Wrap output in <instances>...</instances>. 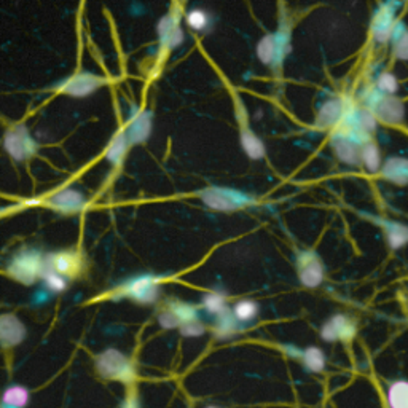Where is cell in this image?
Segmentation results:
<instances>
[{"label": "cell", "mask_w": 408, "mask_h": 408, "mask_svg": "<svg viewBox=\"0 0 408 408\" xmlns=\"http://www.w3.org/2000/svg\"><path fill=\"white\" fill-rule=\"evenodd\" d=\"M227 86L233 102V108H235V118L239 127V138H241L243 150L246 152V155L250 160L265 158V144L262 142V139L252 131V128H250L247 108L244 106L243 97L239 96V92L233 88L230 83H227Z\"/></svg>", "instance_id": "1"}, {"label": "cell", "mask_w": 408, "mask_h": 408, "mask_svg": "<svg viewBox=\"0 0 408 408\" xmlns=\"http://www.w3.org/2000/svg\"><path fill=\"white\" fill-rule=\"evenodd\" d=\"M96 368L102 378L131 383L136 378L133 362L117 350H107L96 357Z\"/></svg>", "instance_id": "2"}, {"label": "cell", "mask_w": 408, "mask_h": 408, "mask_svg": "<svg viewBox=\"0 0 408 408\" xmlns=\"http://www.w3.org/2000/svg\"><path fill=\"white\" fill-rule=\"evenodd\" d=\"M43 263H45V257L39 250L27 249L15 255L7 271L10 276H13L16 281L23 282V284H34L40 277Z\"/></svg>", "instance_id": "3"}, {"label": "cell", "mask_w": 408, "mask_h": 408, "mask_svg": "<svg viewBox=\"0 0 408 408\" xmlns=\"http://www.w3.org/2000/svg\"><path fill=\"white\" fill-rule=\"evenodd\" d=\"M203 203L208 208L214 211H225L231 212L254 203V198L249 195H244L241 192L231 188H222V187H209L199 193Z\"/></svg>", "instance_id": "4"}, {"label": "cell", "mask_w": 408, "mask_h": 408, "mask_svg": "<svg viewBox=\"0 0 408 408\" xmlns=\"http://www.w3.org/2000/svg\"><path fill=\"white\" fill-rule=\"evenodd\" d=\"M160 293V277L152 275H142L129 279L127 284L120 286L115 298H131L138 303H154Z\"/></svg>", "instance_id": "5"}, {"label": "cell", "mask_w": 408, "mask_h": 408, "mask_svg": "<svg viewBox=\"0 0 408 408\" xmlns=\"http://www.w3.org/2000/svg\"><path fill=\"white\" fill-rule=\"evenodd\" d=\"M367 108L373 113L377 122H383L384 124H399L404 120V104L394 96L382 95L375 90L367 97Z\"/></svg>", "instance_id": "6"}, {"label": "cell", "mask_w": 408, "mask_h": 408, "mask_svg": "<svg viewBox=\"0 0 408 408\" xmlns=\"http://www.w3.org/2000/svg\"><path fill=\"white\" fill-rule=\"evenodd\" d=\"M3 149L15 161L29 160L35 155L37 142L24 124L10 128L3 136Z\"/></svg>", "instance_id": "7"}, {"label": "cell", "mask_w": 408, "mask_h": 408, "mask_svg": "<svg viewBox=\"0 0 408 408\" xmlns=\"http://www.w3.org/2000/svg\"><path fill=\"white\" fill-rule=\"evenodd\" d=\"M182 19V10L179 7H174L170 13H166L160 19L158 27V39H160V53L168 54L172 50H176L179 45L183 42V31L181 27Z\"/></svg>", "instance_id": "8"}, {"label": "cell", "mask_w": 408, "mask_h": 408, "mask_svg": "<svg viewBox=\"0 0 408 408\" xmlns=\"http://www.w3.org/2000/svg\"><path fill=\"white\" fill-rule=\"evenodd\" d=\"M397 7H399V2L388 0V2L380 5L375 12L372 23H370V34L377 43H388L393 37L395 26L399 23L395 18Z\"/></svg>", "instance_id": "9"}, {"label": "cell", "mask_w": 408, "mask_h": 408, "mask_svg": "<svg viewBox=\"0 0 408 408\" xmlns=\"http://www.w3.org/2000/svg\"><path fill=\"white\" fill-rule=\"evenodd\" d=\"M104 83L106 80L97 77L95 74L80 72L72 75V77L67 79L64 83L59 85L58 90L74 97H86L91 96L92 92H96Z\"/></svg>", "instance_id": "10"}, {"label": "cell", "mask_w": 408, "mask_h": 408, "mask_svg": "<svg viewBox=\"0 0 408 408\" xmlns=\"http://www.w3.org/2000/svg\"><path fill=\"white\" fill-rule=\"evenodd\" d=\"M298 277L307 287H318L324 281V265L314 252H303L298 257Z\"/></svg>", "instance_id": "11"}, {"label": "cell", "mask_w": 408, "mask_h": 408, "mask_svg": "<svg viewBox=\"0 0 408 408\" xmlns=\"http://www.w3.org/2000/svg\"><path fill=\"white\" fill-rule=\"evenodd\" d=\"M150 133H152V113L134 107L131 115H129L128 127L124 128V134H127L129 145L145 142V140L150 138Z\"/></svg>", "instance_id": "12"}, {"label": "cell", "mask_w": 408, "mask_h": 408, "mask_svg": "<svg viewBox=\"0 0 408 408\" xmlns=\"http://www.w3.org/2000/svg\"><path fill=\"white\" fill-rule=\"evenodd\" d=\"M356 323L345 314H336L323 325L320 335L325 341H350L356 335Z\"/></svg>", "instance_id": "13"}, {"label": "cell", "mask_w": 408, "mask_h": 408, "mask_svg": "<svg viewBox=\"0 0 408 408\" xmlns=\"http://www.w3.org/2000/svg\"><path fill=\"white\" fill-rule=\"evenodd\" d=\"M47 206L63 214H74L83 209L85 197L75 188H63L47 199Z\"/></svg>", "instance_id": "14"}, {"label": "cell", "mask_w": 408, "mask_h": 408, "mask_svg": "<svg viewBox=\"0 0 408 408\" xmlns=\"http://www.w3.org/2000/svg\"><path fill=\"white\" fill-rule=\"evenodd\" d=\"M47 262L64 277L79 276L81 271V266H83V260H81L80 254L75 252V250H66V252L48 255Z\"/></svg>", "instance_id": "15"}, {"label": "cell", "mask_w": 408, "mask_h": 408, "mask_svg": "<svg viewBox=\"0 0 408 408\" xmlns=\"http://www.w3.org/2000/svg\"><path fill=\"white\" fill-rule=\"evenodd\" d=\"M26 336V329L21 320L13 314L0 316V345L12 348L19 345Z\"/></svg>", "instance_id": "16"}, {"label": "cell", "mask_w": 408, "mask_h": 408, "mask_svg": "<svg viewBox=\"0 0 408 408\" xmlns=\"http://www.w3.org/2000/svg\"><path fill=\"white\" fill-rule=\"evenodd\" d=\"M332 149H334L336 158L346 163V165L357 166L361 163V145L354 140L341 134L332 136Z\"/></svg>", "instance_id": "17"}, {"label": "cell", "mask_w": 408, "mask_h": 408, "mask_svg": "<svg viewBox=\"0 0 408 408\" xmlns=\"http://www.w3.org/2000/svg\"><path fill=\"white\" fill-rule=\"evenodd\" d=\"M382 177L384 181L393 182L395 185L408 183V160L407 158H389L382 168Z\"/></svg>", "instance_id": "18"}, {"label": "cell", "mask_w": 408, "mask_h": 408, "mask_svg": "<svg viewBox=\"0 0 408 408\" xmlns=\"http://www.w3.org/2000/svg\"><path fill=\"white\" fill-rule=\"evenodd\" d=\"M128 147H129V142H128V138H127V134H124V129H123V131H120L113 136L111 144H108L107 150H106V160L111 163V165L118 166L120 163L123 161L124 155H127Z\"/></svg>", "instance_id": "19"}, {"label": "cell", "mask_w": 408, "mask_h": 408, "mask_svg": "<svg viewBox=\"0 0 408 408\" xmlns=\"http://www.w3.org/2000/svg\"><path fill=\"white\" fill-rule=\"evenodd\" d=\"M343 107H345V102L341 101H330L327 106L320 108L316 127L318 128H335L336 123L340 122L343 115Z\"/></svg>", "instance_id": "20"}, {"label": "cell", "mask_w": 408, "mask_h": 408, "mask_svg": "<svg viewBox=\"0 0 408 408\" xmlns=\"http://www.w3.org/2000/svg\"><path fill=\"white\" fill-rule=\"evenodd\" d=\"M393 42V61H408V27L397 23L391 37Z\"/></svg>", "instance_id": "21"}, {"label": "cell", "mask_w": 408, "mask_h": 408, "mask_svg": "<svg viewBox=\"0 0 408 408\" xmlns=\"http://www.w3.org/2000/svg\"><path fill=\"white\" fill-rule=\"evenodd\" d=\"M40 279L43 281V284H45L47 289L50 291L51 293L63 292V291H66V287H67V277L59 275L58 271L47 262V257H45V263H43V268H42V273H40Z\"/></svg>", "instance_id": "22"}, {"label": "cell", "mask_w": 408, "mask_h": 408, "mask_svg": "<svg viewBox=\"0 0 408 408\" xmlns=\"http://www.w3.org/2000/svg\"><path fill=\"white\" fill-rule=\"evenodd\" d=\"M361 163L368 172H378L382 168V155L373 139H368L361 145Z\"/></svg>", "instance_id": "23"}, {"label": "cell", "mask_w": 408, "mask_h": 408, "mask_svg": "<svg viewBox=\"0 0 408 408\" xmlns=\"http://www.w3.org/2000/svg\"><path fill=\"white\" fill-rule=\"evenodd\" d=\"M29 404V391L24 386L12 384L3 391L2 405L13 408H24Z\"/></svg>", "instance_id": "24"}, {"label": "cell", "mask_w": 408, "mask_h": 408, "mask_svg": "<svg viewBox=\"0 0 408 408\" xmlns=\"http://www.w3.org/2000/svg\"><path fill=\"white\" fill-rule=\"evenodd\" d=\"M389 408H408V382H395L386 393Z\"/></svg>", "instance_id": "25"}, {"label": "cell", "mask_w": 408, "mask_h": 408, "mask_svg": "<svg viewBox=\"0 0 408 408\" xmlns=\"http://www.w3.org/2000/svg\"><path fill=\"white\" fill-rule=\"evenodd\" d=\"M383 225L391 247L399 249L405 246L408 243V227L399 224V222H384Z\"/></svg>", "instance_id": "26"}, {"label": "cell", "mask_w": 408, "mask_h": 408, "mask_svg": "<svg viewBox=\"0 0 408 408\" xmlns=\"http://www.w3.org/2000/svg\"><path fill=\"white\" fill-rule=\"evenodd\" d=\"M302 361L304 364V367H307V370H309V372H323L324 367H325V356L324 352L320 348H316V346H309L307 348L302 352Z\"/></svg>", "instance_id": "27"}, {"label": "cell", "mask_w": 408, "mask_h": 408, "mask_svg": "<svg viewBox=\"0 0 408 408\" xmlns=\"http://www.w3.org/2000/svg\"><path fill=\"white\" fill-rule=\"evenodd\" d=\"M257 58L260 63H263L265 66L273 67L275 59H276V40H275V32L273 34H266L257 45Z\"/></svg>", "instance_id": "28"}, {"label": "cell", "mask_w": 408, "mask_h": 408, "mask_svg": "<svg viewBox=\"0 0 408 408\" xmlns=\"http://www.w3.org/2000/svg\"><path fill=\"white\" fill-rule=\"evenodd\" d=\"M185 23L195 32H203L211 26V16L206 10L193 8L185 13Z\"/></svg>", "instance_id": "29"}, {"label": "cell", "mask_w": 408, "mask_h": 408, "mask_svg": "<svg viewBox=\"0 0 408 408\" xmlns=\"http://www.w3.org/2000/svg\"><path fill=\"white\" fill-rule=\"evenodd\" d=\"M259 313V304L252 300H241L233 308V316L236 318L238 323H249Z\"/></svg>", "instance_id": "30"}, {"label": "cell", "mask_w": 408, "mask_h": 408, "mask_svg": "<svg viewBox=\"0 0 408 408\" xmlns=\"http://www.w3.org/2000/svg\"><path fill=\"white\" fill-rule=\"evenodd\" d=\"M238 327V320L233 316V313H230L227 309L225 313L219 314V323H217V329L215 334L219 338H230V336L235 334Z\"/></svg>", "instance_id": "31"}, {"label": "cell", "mask_w": 408, "mask_h": 408, "mask_svg": "<svg viewBox=\"0 0 408 408\" xmlns=\"http://www.w3.org/2000/svg\"><path fill=\"white\" fill-rule=\"evenodd\" d=\"M375 90L382 95H388V96H394L397 91H399V80L394 77V74H391L386 70V72H382L377 77V81H375Z\"/></svg>", "instance_id": "32"}, {"label": "cell", "mask_w": 408, "mask_h": 408, "mask_svg": "<svg viewBox=\"0 0 408 408\" xmlns=\"http://www.w3.org/2000/svg\"><path fill=\"white\" fill-rule=\"evenodd\" d=\"M203 307H204L206 311L212 313V314H217V316H219V314H222V313H225L228 309L225 297L220 295V293H215V292L204 295Z\"/></svg>", "instance_id": "33"}, {"label": "cell", "mask_w": 408, "mask_h": 408, "mask_svg": "<svg viewBox=\"0 0 408 408\" xmlns=\"http://www.w3.org/2000/svg\"><path fill=\"white\" fill-rule=\"evenodd\" d=\"M171 311L176 314V318L179 319V323H185V320H190V319H197L198 318V313L197 309L193 307H190V304H185V303H171L170 307Z\"/></svg>", "instance_id": "34"}, {"label": "cell", "mask_w": 408, "mask_h": 408, "mask_svg": "<svg viewBox=\"0 0 408 408\" xmlns=\"http://www.w3.org/2000/svg\"><path fill=\"white\" fill-rule=\"evenodd\" d=\"M179 330H181V334L183 336H188V338H193V336H201L206 332L204 325L199 323L198 318L185 320V323L179 325Z\"/></svg>", "instance_id": "35"}, {"label": "cell", "mask_w": 408, "mask_h": 408, "mask_svg": "<svg viewBox=\"0 0 408 408\" xmlns=\"http://www.w3.org/2000/svg\"><path fill=\"white\" fill-rule=\"evenodd\" d=\"M158 323L163 329H176L181 325V323H179V319L176 318V314H174L170 308L165 309L160 316H158Z\"/></svg>", "instance_id": "36"}, {"label": "cell", "mask_w": 408, "mask_h": 408, "mask_svg": "<svg viewBox=\"0 0 408 408\" xmlns=\"http://www.w3.org/2000/svg\"><path fill=\"white\" fill-rule=\"evenodd\" d=\"M123 408H139V402H138V397L134 394L133 395H128L127 400H124Z\"/></svg>", "instance_id": "37"}, {"label": "cell", "mask_w": 408, "mask_h": 408, "mask_svg": "<svg viewBox=\"0 0 408 408\" xmlns=\"http://www.w3.org/2000/svg\"><path fill=\"white\" fill-rule=\"evenodd\" d=\"M206 408H217V407H206Z\"/></svg>", "instance_id": "38"}]
</instances>
